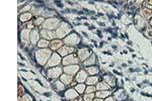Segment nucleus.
<instances>
[{"instance_id":"obj_34","label":"nucleus","mask_w":152,"mask_h":101,"mask_svg":"<svg viewBox=\"0 0 152 101\" xmlns=\"http://www.w3.org/2000/svg\"><path fill=\"white\" fill-rule=\"evenodd\" d=\"M24 28H27V29H31V31H33V29L36 28V25H34V19L31 20V21H29V22H25V23L24 24Z\"/></svg>"},{"instance_id":"obj_42","label":"nucleus","mask_w":152,"mask_h":101,"mask_svg":"<svg viewBox=\"0 0 152 101\" xmlns=\"http://www.w3.org/2000/svg\"><path fill=\"white\" fill-rule=\"evenodd\" d=\"M148 25H149V26H150V27H152V18H151L150 20H149V22H148Z\"/></svg>"},{"instance_id":"obj_31","label":"nucleus","mask_w":152,"mask_h":101,"mask_svg":"<svg viewBox=\"0 0 152 101\" xmlns=\"http://www.w3.org/2000/svg\"><path fill=\"white\" fill-rule=\"evenodd\" d=\"M81 96L83 101H92L95 98V93H84Z\"/></svg>"},{"instance_id":"obj_27","label":"nucleus","mask_w":152,"mask_h":101,"mask_svg":"<svg viewBox=\"0 0 152 101\" xmlns=\"http://www.w3.org/2000/svg\"><path fill=\"white\" fill-rule=\"evenodd\" d=\"M103 81H105V83H108L110 86V89H112V87H115L116 86V79H115L113 76H109V75H105L103 77Z\"/></svg>"},{"instance_id":"obj_36","label":"nucleus","mask_w":152,"mask_h":101,"mask_svg":"<svg viewBox=\"0 0 152 101\" xmlns=\"http://www.w3.org/2000/svg\"><path fill=\"white\" fill-rule=\"evenodd\" d=\"M25 94V90L22 85H18V96H22Z\"/></svg>"},{"instance_id":"obj_19","label":"nucleus","mask_w":152,"mask_h":101,"mask_svg":"<svg viewBox=\"0 0 152 101\" xmlns=\"http://www.w3.org/2000/svg\"><path fill=\"white\" fill-rule=\"evenodd\" d=\"M31 29L27 28H22V31H20V38L22 40V42L25 43V45L29 43V36H31Z\"/></svg>"},{"instance_id":"obj_5","label":"nucleus","mask_w":152,"mask_h":101,"mask_svg":"<svg viewBox=\"0 0 152 101\" xmlns=\"http://www.w3.org/2000/svg\"><path fill=\"white\" fill-rule=\"evenodd\" d=\"M62 57L60 56L57 52L53 53L52 56H51L50 60L48 61L47 65L44 67L45 70H47V69L49 68H53V67H58V66H62Z\"/></svg>"},{"instance_id":"obj_33","label":"nucleus","mask_w":152,"mask_h":101,"mask_svg":"<svg viewBox=\"0 0 152 101\" xmlns=\"http://www.w3.org/2000/svg\"><path fill=\"white\" fill-rule=\"evenodd\" d=\"M33 97H32L29 94L25 93L22 96H18V101H33Z\"/></svg>"},{"instance_id":"obj_25","label":"nucleus","mask_w":152,"mask_h":101,"mask_svg":"<svg viewBox=\"0 0 152 101\" xmlns=\"http://www.w3.org/2000/svg\"><path fill=\"white\" fill-rule=\"evenodd\" d=\"M113 94L112 90H103V91H96L95 92V97L101 98V99H105Z\"/></svg>"},{"instance_id":"obj_11","label":"nucleus","mask_w":152,"mask_h":101,"mask_svg":"<svg viewBox=\"0 0 152 101\" xmlns=\"http://www.w3.org/2000/svg\"><path fill=\"white\" fill-rule=\"evenodd\" d=\"M41 28L36 27L34 29L31 31V36H29V43H32L33 46H37V43H39V41L41 40V33H40Z\"/></svg>"},{"instance_id":"obj_29","label":"nucleus","mask_w":152,"mask_h":101,"mask_svg":"<svg viewBox=\"0 0 152 101\" xmlns=\"http://www.w3.org/2000/svg\"><path fill=\"white\" fill-rule=\"evenodd\" d=\"M74 89L79 93V95H83L85 93V90H86V84L85 83H78L74 87Z\"/></svg>"},{"instance_id":"obj_32","label":"nucleus","mask_w":152,"mask_h":101,"mask_svg":"<svg viewBox=\"0 0 152 101\" xmlns=\"http://www.w3.org/2000/svg\"><path fill=\"white\" fill-rule=\"evenodd\" d=\"M32 8H33V5H32V4H27V5L24 6L22 8H19V14H22V13L31 12Z\"/></svg>"},{"instance_id":"obj_9","label":"nucleus","mask_w":152,"mask_h":101,"mask_svg":"<svg viewBox=\"0 0 152 101\" xmlns=\"http://www.w3.org/2000/svg\"><path fill=\"white\" fill-rule=\"evenodd\" d=\"M81 66L79 65H70V66H65L63 67V73L65 74H68V75H71L73 77H75V75L81 70Z\"/></svg>"},{"instance_id":"obj_37","label":"nucleus","mask_w":152,"mask_h":101,"mask_svg":"<svg viewBox=\"0 0 152 101\" xmlns=\"http://www.w3.org/2000/svg\"><path fill=\"white\" fill-rule=\"evenodd\" d=\"M146 34L149 36V38H152V27H150L149 25L147 26V28H146Z\"/></svg>"},{"instance_id":"obj_26","label":"nucleus","mask_w":152,"mask_h":101,"mask_svg":"<svg viewBox=\"0 0 152 101\" xmlns=\"http://www.w3.org/2000/svg\"><path fill=\"white\" fill-rule=\"evenodd\" d=\"M96 91H103V90H110V86L108 83H105V81H100L98 84L95 85Z\"/></svg>"},{"instance_id":"obj_28","label":"nucleus","mask_w":152,"mask_h":101,"mask_svg":"<svg viewBox=\"0 0 152 101\" xmlns=\"http://www.w3.org/2000/svg\"><path fill=\"white\" fill-rule=\"evenodd\" d=\"M50 46V41L44 40V38H41L39 41V43H37V48L38 49H48Z\"/></svg>"},{"instance_id":"obj_22","label":"nucleus","mask_w":152,"mask_h":101,"mask_svg":"<svg viewBox=\"0 0 152 101\" xmlns=\"http://www.w3.org/2000/svg\"><path fill=\"white\" fill-rule=\"evenodd\" d=\"M96 60H98L96 56L94 54H92L88 59L86 60V61H84L83 63H82V65H83L84 68L90 67V66H95L96 65Z\"/></svg>"},{"instance_id":"obj_35","label":"nucleus","mask_w":152,"mask_h":101,"mask_svg":"<svg viewBox=\"0 0 152 101\" xmlns=\"http://www.w3.org/2000/svg\"><path fill=\"white\" fill-rule=\"evenodd\" d=\"M95 92H96V87L95 86H86L85 93H95Z\"/></svg>"},{"instance_id":"obj_7","label":"nucleus","mask_w":152,"mask_h":101,"mask_svg":"<svg viewBox=\"0 0 152 101\" xmlns=\"http://www.w3.org/2000/svg\"><path fill=\"white\" fill-rule=\"evenodd\" d=\"M76 54H77V57H78V59H79L80 63H83V62L86 61V60L88 59L93 53H92V51L89 49V48L82 47V48H78Z\"/></svg>"},{"instance_id":"obj_20","label":"nucleus","mask_w":152,"mask_h":101,"mask_svg":"<svg viewBox=\"0 0 152 101\" xmlns=\"http://www.w3.org/2000/svg\"><path fill=\"white\" fill-rule=\"evenodd\" d=\"M33 17H34V15L32 12L22 13V14H19V16H18V20H19V22L25 23V22H29V21H31V20H33Z\"/></svg>"},{"instance_id":"obj_17","label":"nucleus","mask_w":152,"mask_h":101,"mask_svg":"<svg viewBox=\"0 0 152 101\" xmlns=\"http://www.w3.org/2000/svg\"><path fill=\"white\" fill-rule=\"evenodd\" d=\"M135 24L136 26L138 27L139 29H146L147 26H148V23H147V21H145V20L140 16L139 14H136L135 15Z\"/></svg>"},{"instance_id":"obj_14","label":"nucleus","mask_w":152,"mask_h":101,"mask_svg":"<svg viewBox=\"0 0 152 101\" xmlns=\"http://www.w3.org/2000/svg\"><path fill=\"white\" fill-rule=\"evenodd\" d=\"M88 76L89 75L87 74L86 70H85V69H81V70L75 75L74 80L77 82V83H85L86 80H87V78H88Z\"/></svg>"},{"instance_id":"obj_38","label":"nucleus","mask_w":152,"mask_h":101,"mask_svg":"<svg viewBox=\"0 0 152 101\" xmlns=\"http://www.w3.org/2000/svg\"><path fill=\"white\" fill-rule=\"evenodd\" d=\"M103 101H116V99H115V97L113 95L109 96V97H107L105 99H103Z\"/></svg>"},{"instance_id":"obj_23","label":"nucleus","mask_w":152,"mask_h":101,"mask_svg":"<svg viewBox=\"0 0 152 101\" xmlns=\"http://www.w3.org/2000/svg\"><path fill=\"white\" fill-rule=\"evenodd\" d=\"M53 88L55 89L56 91H66L67 89H66V85L63 83V82H61L60 80H55L54 83H53Z\"/></svg>"},{"instance_id":"obj_6","label":"nucleus","mask_w":152,"mask_h":101,"mask_svg":"<svg viewBox=\"0 0 152 101\" xmlns=\"http://www.w3.org/2000/svg\"><path fill=\"white\" fill-rule=\"evenodd\" d=\"M47 76L51 80H58L61 75L63 74V66H58V67H53L47 69Z\"/></svg>"},{"instance_id":"obj_16","label":"nucleus","mask_w":152,"mask_h":101,"mask_svg":"<svg viewBox=\"0 0 152 101\" xmlns=\"http://www.w3.org/2000/svg\"><path fill=\"white\" fill-rule=\"evenodd\" d=\"M138 14H139L140 16L143 18L145 21H148L149 22V20H150L151 18H152V10L142 7L139 11H138Z\"/></svg>"},{"instance_id":"obj_12","label":"nucleus","mask_w":152,"mask_h":101,"mask_svg":"<svg viewBox=\"0 0 152 101\" xmlns=\"http://www.w3.org/2000/svg\"><path fill=\"white\" fill-rule=\"evenodd\" d=\"M79 96L81 95H79V93H78L74 88H72V87H70V88H68L66 91H64V98L67 101L76 99V98H78Z\"/></svg>"},{"instance_id":"obj_21","label":"nucleus","mask_w":152,"mask_h":101,"mask_svg":"<svg viewBox=\"0 0 152 101\" xmlns=\"http://www.w3.org/2000/svg\"><path fill=\"white\" fill-rule=\"evenodd\" d=\"M59 80L61 82H63L64 84L66 85V86H70L71 82L74 80V77L71 75H68V74H65V73H63V74L61 75V77L59 78Z\"/></svg>"},{"instance_id":"obj_41","label":"nucleus","mask_w":152,"mask_h":101,"mask_svg":"<svg viewBox=\"0 0 152 101\" xmlns=\"http://www.w3.org/2000/svg\"><path fill=\"white\" fill-rule=\"evenodd\" d=\"M92 101H103V99H101V98H98V97H95Z\"/></svg>"},{"instance_id":"obj_4","label":"nucleus","mask_w":152,"mask_h":101,"mask_svg":"<svg viewBox=\"0 0 152 101\" xmlns=\"http://www.w3.org/2000/svg\"><path fill=\"white\" fill-rule=\"evenodd\" d=\"M80 42H81V36L78 33H74V31H72L70 34H68L65 38H63L64 45L73 48H77V46L79 45Z\"/></svg>"},{"instance_id":"obj_8","label":"nucleus","mask_w":152,"mask_h":101,"mask_svg":"<svg viewBox=\"0 0 152 101\" xmlns=\"http://www.w3.org/2000/svg\"><path fill=\"white\" fill-rule=\"evenodd\" d=\"M80 61L77 57V54H71L67 57H64L62 59V66L65 67V66H70V65H79Z\"/></svg>"},{"instance_id":"obj_40","label":"nucleus","mask_w":152,"mask_h":101,"mask_svg":"<svg viewBox=\"0 0 152 101\" xmlns=\"http://www.w3.org/2000/svg\"><path fill=\"white\" fill-rule=\"evenodd\" d=\"M70 101H83V99H82V96H79V97L76 98V99H73V100H70Z\"/></svg>"},{"instance_id":"obj_10","label":"nucleus","mask_w":152,"mask_h":101,"mask_svg":"<svg viewBox=\"0 0 152 101\" xmlns=\"http://www.w3.org/2000/svg\"><path fill=\"white\" fill-rule=\"evenodd\" d=\"M76 52H77V48L69 47V46L64 45L63 47H62L57 53H58V54L62 57V58H64V57H67V56H69V55H71V54H75Z\"/></svg>"},{"instance_id":"obj_3","label":"nucleus","mask_w":152,"mask_h":101,"mask_svg":"<svg viewBox=\"0 0 152 101\" xmlns=\"http://www.w3.org/2000/svg\"><path fill=\"white\" fill-rule=\"evenodd\" d=\"M61 19L58 17H51V18H46L42 26L40 27L41 29H48V31H56L57 27L61 23Z\"/></svg>"},{"instance_id":"obj_13","label":"nucleus","mask_w":152,"mask_h":101,"mask_svg":"<svg viewBox=\"0 0 152 101\" xmlns=\"http://www.w3.org/2000/svg\"><path fill=\"white\" fill-rule=\"evenodd\" d=\"M64 46L63 40H59V38H55V40L51 41L50 42V46L49 49L52 51V52H58V51L61 49L62 47Z\"/></svg>"},{"instance_id":"obj_18","label":"nucleus","mask_w":152,"mask_h":101,"mask_svg":"<svg viewBox=\"0 0 152 101\" xmlns=\"http://www.w3.org/2000/svg\"><path fill=\"white\" fill-rule=\"evenodd\" d=\"M100 81H101L100 75L88 76V78H87V80H86V82H85V84H86V86H95V85L98 84Z\"/></svg>"},{"instance_id":"obj_1","label":"nucleus","mask_w":152,"mask_h":101,"mask_svg":"<svg viewBox=\"0 0 152 101\" xmlns=\"http://www.w3.org/2000/svg\"><path fill=\"white\" fill-rule=\"evenodd\" d=\"M53 53L54 52H52L49 48L48 49H38L34 52V60H36L37 64L41 67H45Z\"/></svg>"},{"instance_id":"obj_2","label":"nucleus","mask_w":152,"mask_h":101,"mask_svg":"<svg viewBox=\"0 0 152 101\" xmlns=\"http://www.w3.org/2000/svg\"><path fill=\"white\" fill-rule=\"evenodd\" d=\"M55 31V34H56V38H59V40H63L65 38L68 34H70L72 33V25L69 24L68 22L66 21H62L58 27H57Z\"/></svg>"},{"instance_id":"obj_24","label":"nucleus","mask_w":152,"mask_h":101,"mask_svg":"<svg viewBox=\"0 0 152 101\" xmlns=\"http://www.w3.org/2000/svg\"><path fill=\"white\" fill-rule=\"evenodd\" d=\"M86 70L87 74L89 76H95V75H100V68L98 66H90V67L84 68Z\"/></svg>"},{"instance_id":"obj_30","label":"nucleus","mask_w":152,"mask_h":101,"mask_svg":"<svg viewBox=\"0 0 152 101\" xmlns=\"http://www.w3.org/2000/svg\"><path fill=\"white\" fill-rule=\"evenodd\" d=\"M45 19H46V18L43 17V16L34 17V25H36V27H39V28H40V27L42 26V24L44 23V21H45Z\"/></svg>"},{"instance_id":"obj_39","label":"nucleus","mask_w":152,"mask_h":101,"mask_svg":"<svg viewBox=\"0 0 152 101\" xmlns=\"http://www.w3.org/2000/svg\"><path fill=\"white\" fill-rule=\"evenodd\" d=\"M77 84H78L77 82H76L75 80H73V81L71 82V84H70V87H72V88H74V87H75V86H76V85H77Z\"/></svg>"},{"instance_id":"obj_15","label":"nucleus","mask_w":152,"mask_h":101,"mask_svg":"<svg viewBox=\"0 0 152 101\" xmlns=\"http://www.w3.org/2000/svg\"><path fill=\"white\" fill-rule=\"evenodd\" d=\"M40 33H41V38H44V40L50 41V42L56 38V34H55V31H48V29H41Z\"/></svg>"}]
</instances>
